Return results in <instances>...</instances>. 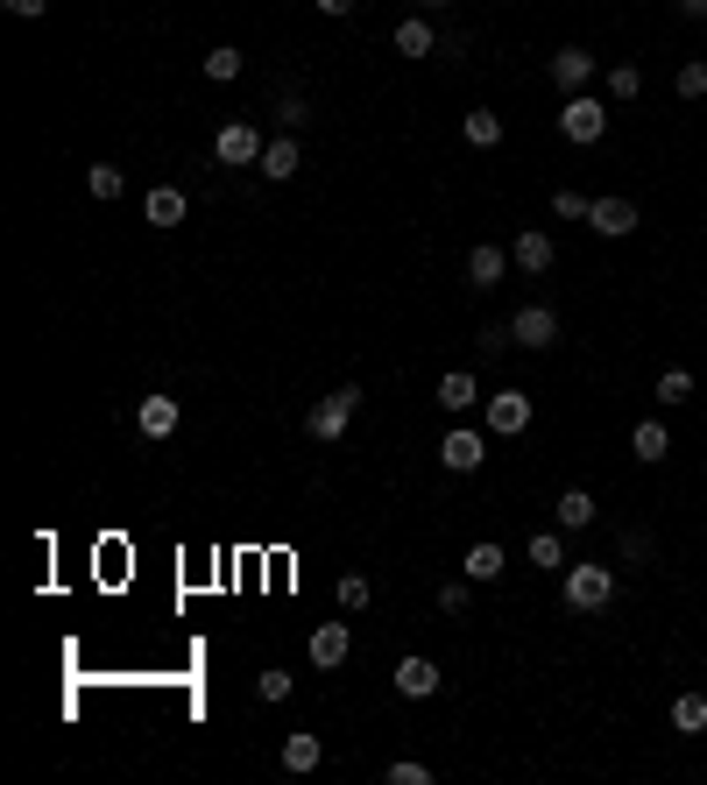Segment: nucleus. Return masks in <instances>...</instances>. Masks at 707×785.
I'll use <instances>...</instances> for the list:
<instances>
[{"instance_id": "obj_1", "label": "nucleus", "mask_w": 707, "mask_h": 785, "mask_svg": "<svg viewBox=\"0 0 707 785\" xmlns=\"http://www.w3.org/2000/svg\"><path fill=\"white\" fill-rule=\"evenodd\" d=\"M616 602V566L608 560H587V566H566V608L595 616V608Z\"/></svg>"}, {"instance_id": "obj_2", "label": "nucleus", "mask_w": 707, "mask_h": 785, "mask_svg": "<svg viewBox=\"0 0 707 785\" xmlns=\"http://www.w3.org/2000/svg\"><path fill=\"white\" fill-rule=\"evenodd\" d=\"M559 135H566V142H580V149H587V142H602V135H608V107L595 100V92H573V100L559 107Z\"/></svg>"}, {"instance_id": "obj_3", "label": "nucleus", "mask_w": 707, "mask_h": 785, "mask_svg": "<svg viewBox=\"0 0 707 785\" xmlns=\"http://www.w3.org/2000/svg\"><path fill=\"white\" fill-rule=\"evenodd\" d=\"M213 163H226V170L262 163V128H255V121H220V135H213Z\"/></svg>"}, {"instance_id": "obj_4", "label": "nucleus", "mask_w": 707, "mask_h": 785, "mask_svg": "<svg viewBox=\"0 0 707 785\" xmlns=\"http://www.w3.org/2000/svg\"><path fill=\"white\" fill-rule=\"evenodd\" d=\"M354 404H361V390H354V382H347V390H333L326 404H312V417H304V432H312L319 446H333V439L347 432V417H354Z\"/></svg>"}, {"instance_id": "obj_5", "label": "nucleus", "mask_w": 707, "mask_h": 785, "mask_svg": "<svg viewBox=\"0 0 707 785\" xmlns=\"http://www.w3.org/2000/svg\"><path fill=\"white\" fill-rule=\"evenodd\" d=\"M488 461V432H446L438 439V467L446 474H474Z\"/></svg>"}, {"instance_id": "obj_6", "label": "nucleus", "mask_w": 707, "mask_h": 785, "mask_svg": "<svg viewBox=\"0 0 707 785\" xmlns=\"http://www.w3.org/2000/svg\"><path fill=\"white\" fill-rule=\"evenodd\" d=\"M517 432H531V396L524 390L488 396V439H517Z\"/></svg>"}, {"instance_id": "obj_7", "label": "nucleus", "mask_w": 707, "mask_h": 785, "mask_svg": "<svg viewBox=\"0 0 707 785\" xmlns=\"http://www.w3.org/2000/svg\"><path fill=\"white\" fill-rule=\"evenodd\" d=\"M509 340H517V348H552V340H559V312H552V304H524V312L509 319Z\"/></svg>"}, {"instance_id": "obj_8", "label": "nucleus", "mask_w": 707, "mask_h": 785, "mask_svg": "<svg viewBox=\"0 0 707 785\" xmlns=\"http://www.w3.org/2000/svg\"><path fill=\"white\" fill-rule=\"evenodd\" d=\"M304 651H312V665H319V673H333V665H347V651H354V630H347V623H319Z\"/></svg>"}, {"instance_id": "obj_9", "label": "nucleus", "mask_w": 707, "mask_h": 785, "mask_svg": "<svg viewBox=\"0 0 707 785\" xmlns=\"http://www.w3.org/2000/svg\"><path fill=\"white\" fill-rule=\"evenodd\" d=\"M587 79H595V57H587L580 43H566L559 57H552V85H559L566 100H573V92H587Z\"/></svg>"}, {"instance_id": "obj_10", "label": "nucleus", "mask_w": 707, "mask_h": 785, "mask_svg": "<svg viewBox=\"0 0 707 785\" xmlns=\"http://www.w3.org/2000/svg\"><path fill=\"white\" fill-rule=\"evenodd\" d=\"M587 227L608 234V241H623V234H637V205H629V199H595V205H587Z\"/></svg>"}, {"instance_id": "obj_11", "label": "nucleus", "mask_w": 707, "mask_h": 785, "mask_svg": "<svg viewBox=\"0 0 707 785\" xmlns=\"http://www.w3.org/2000/svg\"><path fill=\"white\" fill-rule=\"evenodd\" d=\"M396 694H404V701H432L438 694V665L417 658V651H411V658H396Z\"/></svg>"}, {"instance_id": "obj_12", "label": "nucleus", "mask_w": 707, "mask_h": 785, "mask_svg": "<svg viewBox=\"0 0 707 785\" xmlns=\"http://www.w3.org/2000/svg\"><path fill=\"white\" fill-rule=\"evenodd\" d=\"M297 163H304V157H297V142H291V135H276V142H262V163H255V170H262L270 184H291V178H297Z\"/></svg>"}, {"instance_id": "obj_13", "label": "nucleus", "mask_w": 707, "mask_h": 785, "mask_svg": "<svg viewBox=\"0 0 707 785\" xmlns=\"http://www.w3.org/2000/svg\"><path fill=\"white\" fill-rule=\"evenodd\" d=\"M142 213H149V227H184L191 205H184V191H178V184H156V191L142 199Z\"/></svg>"}, {"instance_id": "obj_14", "label": "nucleus", "mask_w": 707, "mask_h": 785, "mask_svg": "<svg viewBox=\"0 0 707 785\" xmlns=\"http://www.w3.org/2000/svg\"><path fill=\"white\" fill-rule=\"evenodd\" d=\"M509 262H517V270H531V276H545V270H552V234H545V227H531V234H517V248H509Z\"/></svg>"}, {"instance_id": "obj_15", "label": "nucleus", "mask_w": 707, "mask_h": 785, "mask_svg": "<svg viewBox=\"0 0 707 785\" xmlns=\"http://www.w3.org/2000/svg\"><path fill=\"white\" fill-rule=\"evenodd\" d=\"M629 453H637V461H665V453H673V432H665V417H644L637 432H629Z\"/></svg>"}, {"instance_id": "obj_16", "label": "nucleus", "mask_w": 707, "mask_h": 785, "mask_svg": "<svg viewBox=\"0 0 707 785\" xmlns=\"http://www.w3.org/2000/svg\"><path fill=\"white\" fill-rule=\"evenodd\" d=\"M503 270H509V255H503L495 241H482V248L467 255V283H482V291H495V283H503Z\"/></svg>"}, {"instance_id": "obj_17", "label": "nucleus", "mask_w": 707, "mask_h": 785, "mask_svg": "<svg viewBox=\"0 0 707 785\" xmlns=\"http://www.w3.org/2000/svg\"><path fill=\"white\" fill-rule=\"evenodd\" d=\"M135 425H142L149 439H170V432H178V396H142Z\"/></svg>"}, {"instance_id": "obj_18", "label": "nucleus", "mask_w": 707, "mask_h": 785, "mask_svg": "<svg viewBox=\"0 0 707 785\" xmlns=\"http://www.w3.org/2000/svg\"><path fill=\"white\" fill-rule=\"evenodd\" d=\"M319 757H326V743H319L312 729L283 736V772H319Z\"/></svg>"}, {"instance_id": "obj_19", "label": "nucleus", "mask_w": 707, "mask_h": 785, "mask_svg": "<svg viewBox=\"0 0 707 785\" xmlns=\"http://www.w3.org/2000/svg\"><path fill=\"white\" fill-rule=\"evenodd\" d=\"M432 50H438L432 22H417V14H411V22H396V57H432Z\"/></svg>"}, {"instance_id": "obj_20", "label": "nucleus", "mask_w": 707, "mask_h": 785, "mask_svg": "<svg viewBox=\"0 0 707 785\" xmlns=\"http://www.w3.org/2000/svg\"><path fill=\"white\" fill-rule=\"evenodd\" d=\"M673 729H679V736H700V729H707V686L673 701Z\"/></svg>"}, {"instance_id": "obj_21", "label": "nucleus", "mask_w": 707, "mask_h": 785, "mask_svg": "<svg viewBox=\"0 0 707 785\" xmlns=\"http://www.w3.org/2000/svg\"><path fill=\"white\" fill-rule=\"evenodd\" d=\"M587 524H595V495H587V489H566V495H559V531H587Z\"/></svg>"}, {"instance_id": "obj_22", "label": "nucleus", "mask_w": 707, "mask_h": 785, "mask_svg": "<svg viewBox=\"0 0 707 785\" xmlns=\"http://www.w3.org/2000/svg\"><path fill=\"white\" fill-rule=\"evenodd\" d=\"M474 396H482V390H474V375H461V369L438 375V411H467Z\"/></svg>"}, {"instance_id": "obj_23", "label": "nucleus", "mask_w": 707, "mask_h": 785, "mask_svg": "<svg viewBox=\"0 0 707 785\" xmlns=\"http://www.w3.org/2000/svg\"><path fill=\"white\" fill-rule=\"evenodd\" d=\"M461 128H467V142H474V149H495V142H503V113H488V107H474Z\"/></svg>"}, {"instance_id": "obj_24", "label": "nucleus", "mask_w": 707, "mask_h": 785, "mask_svg": "<svg viewBox=\"0 0 707 785\" xmlns=\"http://www.w3.org/2000/svg\"><path fill=\"white\" fill-rule=\"evenodd\" d=\"M461 573H467V581H495V573H503V545H474Z\"/></svg>"}, {"instance_id": "obj_25", "label": "nucleus", "mask_w": 707, "mask_h": 785, "mask_svg": "<svg viewBox=\"0 0 707 785\" xmlns=\"http://www.w3.org/2000/svg\"><path fill=\"white\" fill-rule=\"evenodd\" d=\"M637 92H644L637 64H608V100H637Z\"/></svg>"}, {"instance_id": "obj_26", "label": "nucleus", "mask_w": 707, "mask_h": 785, "mask_svg": "<svg viewBox=\"0 0 707 785\" xmlns=\"http://www.w3.org/2000/svg\"><path fill=\"white\" fill-rule=\"evenodd\" d=\"M121 184H128V178H121L113 163H92V170H85V191H92V199H121Z\"/></svg>"}, {"instance_id": "obj_27", "label": "nucleus", "mask_w": 707, "mask_h": 785, "mask_svg": "<svg viewBox=\"0 0 707 785\" xmlns=\"http://www.w3.org/2000/svg\"><path fill=\"white\" fill-rule=\"evenodd\" d=\"M531 566H545V573H552V566H566V545L552 539V531H538V539H531Z\"/></svg>"}, {"instance_id": "obj_28", "label": "nucleus", "mask_w": 707, "mask_h": 785, "mask_svg": "<svg viewBox=\"0 0 707 785\" xmlns=\"http://www.w3.org/2000/svg\"><path fill=\"white\" fill-rule=\"evenodd\" d=\"M382 778H390V785H432V764H417V757H396Z\"/></svg>"}, {"instance_id": "obj_29", "label": "nucleus", "mask_w": 707, "mask_h": 785, "mask_svg": "<svg viewBox=\"0 0 707 785\" xmlns=\"http://www.w3.org/2000/svg\"><path fill=\"white\" fill-rule=\"evenodd\" d=\"M205 79H220V85H226V79H241V50H226V43H220L213 57H205Z\"/></svg>"}, {"instance_id": "obj_30", "label": "nucleus", "mask_w": 707, "mask_h": 785, "mask_svg": "<svg viewBox=\"0 0 707 785\" xmlns=\"http://www.w3.org/2000/svg\"><path fill=\"white\" fill-rule=\"evenodd\" d=\"M587 205H595V199H580L573 184H559V191H552V213H559V220H587Z\"/></svg>"}, {"instance_id": "obj_31", "label": "nucleus", "mask_w": 707, "mask_h": 785, "mask_svg": "<svg viewBox=\"0 0 707 785\" xmlns=\"http://www.w3.org/2000/svg\"><path fill=\"white\" fill-rule=\"evenodd\" d=\"M658 396H665V404H686V396H694V375H686V369H665V375H658Z\"/></svg>"}, {"instance_id": "obj_32", "label": "nucleus", "mask_w": 707, "mask_h": 785, "mask_svg": "<svg viewBox=\"0 0 707 785\" xmlns=\"http://www.w3.org/2000/svg\"><path fill=\"white\" fill-rule=\"evenodd\" d=\"M707 92V64L694 57V64H679V100H700Z\"/></svg>"}, {"instance_id": "obj_33", "label": "nucleus", "mask_w": 707, "mask_h": 785, "mask_svg": "<svg viewBox=\"0 0 707 785\" xmlns=\"http://www.w3.org/2000/svg\"><path fill=\"white\" fill-rule=\"evenodd\" d=\"M255 694H262V701H283V694H291V673H283V665H270V673L255 680Z\"/></svg>"}, {"instance_id": "obj_34", "label": "nucleus", "mask_w": 707, "mask_h": 785, "mask_svg": "<svg viewBox=\"0 0 707 785\" xmlns=\"http://www.w3.org/2000/svg\"><path fill=\"white\" fill-rule=\"evenodd\" d=\"M438 608H446V616H467V581H446V587H438Z\"/></svg>"}, {"instance_id": "obj_35", "label": "nucleus", "mask_w": 707, "mask_h": 785, "mask_svg": "<svg viewBox=\"0 0 707 785\" xmlns=\"http://www.w3.org/2000/svg\"><path fill=\"white\" fill-rule=\"evenodd\" d=\"M276 121H283V128H304V121H312V107H304V100H297V92H283V107H276Z\"/></svg>"}, {"instance_id": "obj_36", "label": "nucleus", "mask_w": 707, "mask_h": 785, "mask_svg": "<svg viewBox=\"0 0 707 785\" xmlns=\"http://www.w3.org/2000/svg\"><path fill=\"white\" fill-rule=\"evenodd\" d=\"M340 608H368V581H361V573L340 581Z\"/></svg>"}, {"instance_id": "obj_37", "label": "nucleus", "mask_w": 707, "mask_h": 785, "mask_svg": "<svg viewBox=\"0 0 707 785\" xmlns=\"http://www.w3.org/2000/svg\"><path fill=\"white\" fill-rule=\"evenodd\" d=\"M8 14H22V22H43V14H50V0H8Z\"/></svg>"}, {"instance_id": "obj_38", "label": "nucleus", "mask_w": 707, "mask_h": 785, "mask_svg": "<svg viewBox=\"0 0 707 785\" xmlns=\"http://www.w3.org/2000/svg\"><path fill=\"white\" fill-rule=\"evenodd\" d=\"M679 14L686 22H707V0H679Z\"/></svg>"}, {"instance_id": "obj_39", "label": "nucleus", "mask_w": 707, "mask_h": 785, "mask_svg": "<svg viewBox=\"0 0 707 785\" xmlns=\"http://www.w3.org/2000/svg\"><path fill=\"white\" fill-rule=\"evenodd\" d=\"M319 14H354V0H319Z\"/></svg>"}, {"instance_id": "obj_40", "label": "nucleus", "mask_w": 707, "mask_h": 785, "mask_svg": "<svg viewBox=\"0 0 707 785\" xmlns=\"http://www.w3.org/2000/svg\"><path fill=\"white\" fill-rule=\"evenodd\" d=\"M417 8H446V0H417Z\"/></svg>"}]
</instances>
